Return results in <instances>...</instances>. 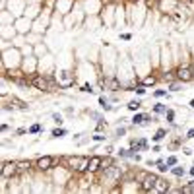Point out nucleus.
Masks as SVG:
<instances>
[{
  "label": "nucleus",
  "mask_w": 194,
  "mask_h": 194,
  "mask_svg": "<svg viewBox=\"0 0 194 194\" xmlns=\"http://www.w3.org/2000/svg\"><path fill=\"white\" fill-rule=\"evenodd\" d=\"M190 105H192V107H194V99H192V101H190Z\"/></svg>",
  "instance_id": "c85d7f7f"
},
{
  "label": "nucleus",
  "mask_w": 194,
  "mask_h": 194,
  "mask_svg": "<svg viewBox=\"0 0 194 194\" xmlns=\"http://www.w3.org/2000/svg\"><path fill=\"white\" fill-rule=\"evenodd\" d=\"M190 70H192V76H194V66H192V68H190Z\"/></svg>",
  "instance_id": "c756f323"
},
{
  "label": "nucleus",
  "mask_w": 194,
  "mask_h": 194,
  "mask_svg": "<svg viewBox=\"0 0 194 194\" xmlns=\"http://www.w3.org/2000/svg\"><path fill=\"white\" fill-rule=\"evenodd\" d=\"M186 138H194V128H192V130H190V132L186 134Z\"/></svg>",
  "instance_id": "cd10ccee"
},
{
  "label": "nucleus",
  "mask_w": 194,
  "mask_h": 194,
  "mask_svg": "<svg viewBox=\"0 0 194 194\" xmlns=\"http://www.w3.org/2000/svg\"><path fill=\"white\" fill-rule=\"evenodd\" d=\"M52 165H54V157H51V155H43V157H39L37 161H35V167H37L39 171H47V169H51Z\"/></svg>",
  "instance_id": "39448f33"
},
{
  "label": "nucleus",
  "mask_w": 194,
  "mask_h": 194,
  "mask_svg": "<svg viewBox=\"0 0 194 194\" xmlns=\"http://www.w3.org/2000/svg\"><path fill=\"white\" fill-rule=\"evenodd\" d=\"M14 175H18V161H4L2 163V177L8 179Z\"/></svg>",
  "instance_id": "20e7f679"
},
{
  "label": "nucleus",
  "mask_w": 194,
  "mask_h": 194,
  "mask_svg": "<svg viewBox=\"0 0 194 194\" xmlns=\"http://www.w3.org/2000/svg\"><path fill=\"white\" fill-rule=\"evenodd\" d=\"M181 192H184V194H194V181H190L188 184H184V186L181 188Z\"/></svg>",
  "instance_id": "9b49d317"
},
{
  "label": "nucleus",
  "mask_w": 194,
  "mask_h": 194,
  "mask_svg": "<svg viewBox=\"0 0 194 194\" xmlns=\"http://www.w3.org/2000/svg\"><path fill=\"white\" fill-rule=\"evenodd\" d=\"M103 165V159L99 157V155H93L89 157V163H87V171H97V169Z\"/></svg>",
  "instance_id": "1a4fd4ad"
},
{
  "label": "nucleus",
  "mask_w": 194,
  "mask_h": 194,
  "mask_svg": "<svg viewBox=\"0 0 194 194\" xmlns=\"http://www.w3.org/2000/svg\"><path fill=\"white\" fill-rule=\"evenodd\" d=\"M82 91H85V93H93V89H91L89 85H84V87H82Z\"/></svg>",
  "instance_id": "393cba45"
},
{
  "label": "nucleus",
  "mask_w": 194,
  "mask_h": 194,
  "mask_svg": "<svg viewBox=\"0 0 194 194\" xmlns=\"http://www.w3.org/2000/svg\"><path fill=\"white\" fill-rule=\"evenodd\" d=\"M163 138H165V130H159V132H157V136H153L155 142H159V140H163Z\"/></svg>",
  "instance_id": "a211bd4d"
},
{
  "label": "nucleus",
  "mask_w": 194,
  "mask_h": 194,
  "mask_svg": "<svg viewBox=\"0 0 194 194\" xmlns=\"http://www.w3.org/2000/svg\"><path fill=\"white\" fill-rule=\"evenodd\" d=\"M175 76L179 78L181 82H192L194 76H192V70L190 68H184V66H181V68H177V72H175Z\"/></svg>",
  "instance_id": "423d86ee"
},
{
  "label": "nucleus",
  "mask_w": 194,
  "mask_h": 194,
  "mask_svg": "<svg viewBox=\"0 0 194 194\" xmlns=\"http://www.w3.org/2000/svg\"><path fill=\"white\" fill-rule=\"evenodd\" d=\"M29 167H31L29 161H18V173H25V171H29Z\"/></svg>",
  "instance_id": "9d476101"
},
{
  "label": "nucleus",
  "mask_w": 194,
  "mask_h": 194,
  "mask_svg": "<svg viewBox=\"0 0 194 194\" xmlns=\"http://www.w3.org/2000/svg\"><path fill=\"white\" fill-rule=\"evenodd\" d=\"M173 175H177V177H182V175H184V169H182V167H175V169H173Z\"/></svg>",
  "instance_id": "f3484780"
},
{
  "label": "nucleus",
  "mask_w": 194,
  "mask_h": 194,
  "mask_svg": "<svg viewBox=\"0 0 194 194\" xmlns=\"http://www.w3.org/2000/svg\"><path fill=\"white\" fill-rule=\"evenodd\" d=\"M165 115H167V120H171V122H173V118H175V113L171 109H167V113H165Z\"/></svg>",
  "instance_id": "4be33fe9"
},
{
  "label": "nucleus",
  "mask_w": 194,
  "mask_h": 194,
  "mask_svg": "<svg viewBox=\"0 0 194 194\" xmlns=\"http://www.w3.org/2000/svg\"><path fill=\"white\" fill-rule=\"evenodd\" d=\"M167 165L171 167V165H177V157H169L167 159Z\"/></svg>",
  "instance_id": "5701e85b"
},
{
  "label": "nucleus",
  "mask_w": 194,
  "mask_h": 194,
  "mask_svg": "<svg viewBox=\"0 0 194 194\" xmlns=\"http://www.w3.org/2000/svg\"><path fill=\"white\" fill-rule=\"evenodd\" d=\"M167 190H169V182L165 181V179H161V177H157V181H155L151 192H167Z\"/></svg>",
  "instance_id": "6e6552de"
},
{
  "label": "nucleus",
  "mask_w": 194,
  "mask_h": 194,
  "mask_svg": "<svg viewBox=\"0 0 194 194\" xmlns=\"http://www.w3.org/2000/svg\"><path fill=\"white\" fill-rule=\"evenodd\" d=\"M155 113H167V107L165 105H155Z\"/></svg>",
  "instance_id": "6ab92c4d"
},
{
  "label": "nucleus",
  "mask_w": 194,
  "mask_h": 194,
  "mask_svg": "<svg viewBox=\"0 0 194 194\" xmlns=\"http://www.w3.org/2000/svg\"><path fill=\"white\" fill-rule=\"evenodd\" d=\"M171 91H179V84H171Z\"/></svg>",
  "instance_id": "bb28decb"
},
{
  "label": "nucleus",
  "mask_w": 194,
  "mask_h": 194,
  "mask_svg": "<svg viewBox=\"0 0 194 194\" xmlns=\"http://www.w3.org/2000/svg\"><path fill=\"white\" fill-rule=\"evenodd\" d=\"M52 118H54V122H56V124H62V118H60V116H58V115H54V116H52Z\"/></svg>",
  "instance_id": "a878e982"
},
{
  "label": "nucleus",
  "mask_w": 194,
  "mask_h": 194,
  "mask_svg": "<svg viewBox=\"0 0 194 194\" xmlns=\"http://www.w3.org/2000/svg\"><path fill=\"white\" fill-rule=\"evenodd\" d=\"M142 84H144V85H153V84H155V78H153V76H148V78L142 82Z\"/></svg>",
  "instance_id": "dca6fc26"
},
{
  "label": "nucleus",
  "mask_w": 194,
  "mask_h": 194,
  "mask_svg": "<svg viewBox=\"0 0 194 194\" xmlns=\"http://www.w3.org/2000/svg\"><path fill=\"white\" fill-rule=\"evenodd\" d=\"M140 105H142L140 101H130V103H128V109L130 111H138V109H140Z\"/></svg>",
  "instance_id": "4468645a"
},
{
  "label": "nucleus",
  "mask_w": 194,
  "mask_h": 194,
  "mask_svg": "<svg viewBox=\"0 0 194 194\" xmlns=\"http://www.w3.org/2000/svg\"><path fill=\"white\" fill-rule=\"evenodd\" d=\"M155 181H157V175H146V177L142 179V190H146V192L153 190Z\"/></svg>",
  "instance_id": "0eeeda50"
},
{
  "label": "nucleus",
  "mask_w": 194,
  "mask_h": 194,
  "mask_svg": "<svg viewBox=\"0 0 194 194\" xmlns=\"http://www.w3.org/2000/svg\"><path fill=\"white\" fill-rule=\"evenodd\" d=\"M12 103H16L18 109H27V103L25 101H21V99H18V97H12Z\"/></svg>",
  "instance_id": "f8f14e48"
},
{
  "label": "nucleus",
  "mask_w": 194,
  "mask_h": 194,
  "mask_svg": "<svg viewBox=\"0 0 194 194\" xmlns=\"http://www.w3.org/2000/svg\"><path fill=\"white\" fill-rule=\"evenodd\" d=\"M144 120H146V116H144V115H136V116H134V120H132V122H134V124H142Z\"/></svg>",
  "instance_id": "2eb2a0df"
},
{
  "label": "nucleus",
  "mask_w": 194,
  "mask_h": 194,
  "mask_svg": "<svg viewBox=\"0 0 194 194\" xmlns=\"http://www.w3.org/2000/svg\"><path fill=\"white\" fill-rule=\"evenodd\" d=\"M122 177V171H120V167H116V165H109V167H103V175H101V182H109V184H113V182H116L118 179Z\"/></svg>",
  "instance_id": "f257e3e1"
},
{
  "label": "nucleus",
  "mask_w": 194,
  "mask_h": 194,
  "mask_svg": "<svg viewBox=\"0 0 194 194\" xmlns=\"http://www.w3.org/2000/svg\"><path fill=\"white\" fill-rule=\"evenodd\" d=\"M66 163H68V167L74 169V171H87V163H89V157H84V155L66 157Z\"/></svg>",
  "instance_id": "f03ea898"
},
{
  "label": "nucleus",
  "mask_w": 194,
  "mask_h": 194,
  "mask_svg": "<svg viewBox=\"0 0 194 194\" xmlns=\"http://www.w3.org/2000/svg\"><path fill=\"white\" fill-rule=\"evenodd\" d=\"M29 132H31V134H37V132H41V126H39V124H33L31 128H29Z\"/></svg>",
  "instance_id": "aec40b11"
},
{
  "label": "nucleus",
  "mask_w": 194,
  "mask_h": 194,
  "mask_svg": "<svg viewBox=\"0 0 194 194\" xmlns=\"http://www.w3.org/2000/svg\"><path fill=\"white\" fill-rule=\"evenodd\" d=\"M64 134H66V130H64V128H56V130H52V138H62Z\"/></svg>",
  "instance_id": "ddd939ff"
},
{
  "label": "nucleus",
  "mask_w": 194,
  "mask_h": 194,
  "mask_svg": "<svg viewBox=\"0 0 194 194\" xmlns=\"http://www.w3.org/2000/svg\"><path fill=\"white\" fill-rule=\"evenodd\" d=\"M165 93H167V91H165V89H157V91H155V93H153V95H155V97H163V95H165Z\"/></svg>",
  "instance_id": "b1692460"
},
{
  "label": "nucleus",
  "mask_w": 194,
  "mask_h": 194,
  "mask_svg": "<svg viewBox=\"0 0 194 194\" xmlns=\"http://www.w3.org/2000/svg\"><path fill=\"white\" fill-rule=\"evenodd\" d=\"M29 84L35 85V87L41 89V91H54L52 89V82L51 80H47V78H43V76H33Z\"/></svg>",
  "instance_id": "7ed1b4c3"
},
{
  "label": "nucleus",
  "mask_w": 194,
  "mask_h": 194,
  "mask_svg": "<svg viewBox=\"0 0 194 194\" xmlns=\"http://www.w3.org/2000/svg\"><path fill=\"white\" fill-rule=\"evenodd\" d=\"M99 103H101V107H103L105 111H111V105H107V103H105V99H103V97L99 99Z\"/></svg>",
  "instance_id": "412c9836"
}]
</instances>
